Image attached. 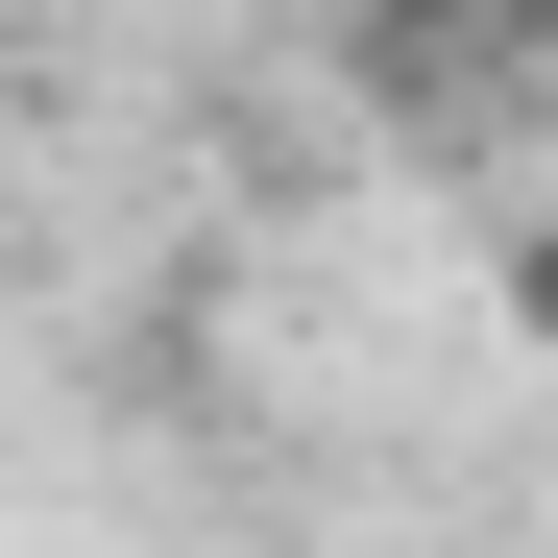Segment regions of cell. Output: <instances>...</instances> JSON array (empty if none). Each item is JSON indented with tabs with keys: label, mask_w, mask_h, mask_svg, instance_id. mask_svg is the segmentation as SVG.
I'll list each match as a JSON object with an SVG mask.
<instances>
[{
	"label": "cell",
	"mask_w": 558,
	"mask_h": 558,
	"mask_svg": "<svg viewBox=\"0 0 558 558\" xmlns=\"http://www.w3.org/2000/svg\"><path fill=\"white\" fill-rule=\"evenodd\" d=\"M486 49H558V0H389V73H486Z\"/></svg>",
	"instance_id": "obj_1"
}]
</instances>
